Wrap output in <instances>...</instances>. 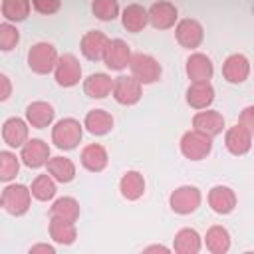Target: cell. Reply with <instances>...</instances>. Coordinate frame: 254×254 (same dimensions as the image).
<instances>
[{
  "label": "cell",
  "mask_w": 254,
  "mask_h": 254,
  "mask_svg": "<svg viewBox=\"0 0 254 254\" xmlns=\"http://www.w3.org/2000/svg\"><path fill=\"white\" fill-rule=\"evenodd\" d=\"M185 97L192 109H208L214 101V87L210 81H190Z\"/></svg>",
  "instance_id": "19"
},
{
  "label": "cell",
  "mask_w": 254,
  "mask_h": 254,
  "mask_svg": "<svg viewBox=\"0 0 254 254\" xmlns=\"http://www.w3.org/2000/svg\"><path fill=\"white\" fill-rule=\"evenodd\" d=\"M119 192L125 200H139L145 194V177L135 169L125 171L119 181Z\"/></svg>",
  "instance_id": "23"
},
{
  "label": "cell",
  "mask_w": 254,
  "mask_h": 254,
  "mask_svg": "<svg viewBox=\"0 0 254 254\" xmlns=\"http://www.w3.org/2000/svg\"><path fill=\"white\" fill-rule=\"evenodd\" d=\"M153 252L169 254V252H171V248H167V246H163V244H153V246H147V248H143V254H153Z\"/></svg>",
  "instance_id": "41"
},
{
  "label": "cell",
  "mask_w": 254,
  "mask_h": 254,
  "mask_svg": "<svg viewBox=\"0 0 254 254\" xmlns=\"http://www.w3.org/2000/svg\"><path fill=\"white\" fill-rule=\"evenodd\" d=\"M58 60H60L58 50L50 42H36L28 50V67L38 75H46L54 71Z\"/></svg>",
  "instance_id": "3"
},
{
  "label": "cell",
  "mask_w": 254,
  "mask_h": 254,
  "mask_svg": "<svg viewBox=\"0 0 254 254\" xmlns=\"http://www.w3.org/2000/svg\"><path fill=\"white\" fill-rule=\"evenodd\" d=\"M50 238L56 242V244H62V246H69L75 242L77 238V228H75V222L71 220H64V218H58V216H50Z\"/></svg>",
  "instance_id": "26"
},
{
  "label": "cell",
  "mask_w": 254,
  "mask_h": 254,
  "mask_svg": "<svg viewBox=\"0 0 254 254\" xmlns=\"http://www.w3.org/2000/svg\"><path fill=\"white\" fill-rule=\"evenodd\" d=\"M0 10L6 22H22L30 16L32 0H2Z\"/></svg>",
  "instance_id": "33"
},
{
  "label": "cell",
  "mask_w": 254,
  "mask_h": 254,
  "mask_svg": "<svg viewBox=\"0 0 254 254\" xmlns=\"http://www.w3.org/2000/svg\"><path fill=\"white\" fill-rule=\"evenodd\" d=\"M111 95L119 105H135V103H139V99L143 95V83L139 79H135L131 73L129 75H117L113 79Z\"/></svg>",
  "instance_id": "7"
},
{
  "label": "cell",
  "mask_w": 254,
  "mask_h": 254,
  "mask_svg": "<svg viewBox=\"0 0 254 254\" xmlns=\"http://www.w3.org/2000/svg\"><path fill=\"white\" fill-rule=\"evenodd\" d=\"M212 151V137L198 131V129H190L187 133H183L181 137V153L185 159L189 161H202L210 155Z\"/></svg>",
  "instance_id": "4"
},
{
  "label": "cell",
  "mask_w": 254,
  "mask_h": 254,
  "mask_svg": "<svg viewBox=\"0 0 254 254\" xmlns=\"http://www.w3.org/2000/svg\"><path fill=\"white\" fill-rule=\"evenodd\" d=\"M79 159H81L83 169H87L89 173H101L107 167V163H109V155H107L105 147L99 145V143L85 145L81 149V157Z\"/></svg>",
  "instance_id": "22"
},
{
  "label": "cell",
  "mask_w": 254,
  "mask_h": 254,
  "mask_svg": "<svg viewBox=\"0 0 254 254\" xmlns=\"http://www.w3.org/2000/svg\"><path fill=\"white\" fill-rule=\"evenodd\" d=\"M83 91H85L87 97L103 99V97H107L113 91V79L107 73H101V71L89 73L83 79Z\"/></svg>",
  "instance_id": "27"
},
{
  "label": "cell",
  "mask_w": 254,
  "mask_h": 254,
  "mask_svg": "<svg viewBox=\"0 0 254 254\" xmlns=\"http://www.w3.org/2000/svg\"><path fill=\"white\" fill-rule=\"evenodd\" d=\"M121 24L127 32L137 34L145 30V26L149 24V10L143 8L141 4H127L121 12Z\"/></svg>",
  "instance_id": "25"
},
{
  "label": "cell",
  "mask_w": 254,
  "mask_h": 254,
  "mask_svg": "<svg viewBox=\"0 0 254 254\" xmlns=\"http://www.w3.org/2000/svg\"><path fill=\"white\" fill-rule=\"evenodd\" d=\"M204 244L210 254H226L230 250V234L224 226L214 224L204 234Z\"/></svg>",
  "instance_id": "29"
},
{
  "label": "cell",
  "mask_w": 254,
  "mask_h": 254,
  "mask_svg": "<svg viewBox=\"0 0 254 254\" xmlns=\"http://www.w3.org/2000/svg\"><path fill=\"white\" fill-rule=\"evenodd\" d=\"M50 216H58L64 220L77 222L79 218V202L73 196H60L50 206Z\"/></svg>",
  "instance_id": "31"
},
{
  "label": "cell",
  "mask_w": 254,
  "mask_h": 254,
  "mask_svg": "<svg viewBox=\"0 0 254 254\" xmlns=\"http://www.w3.org/2000/svg\"><path fill=\"white\" fill-rule=\"evenodd\" d=\"M46 169H48V173H50L58 183H64V185H65V183H71V181L75 179V165H73V161L67 159V157H62V155L50 157Z\"/></svg>",
  "instance_id": "30"
},
{
  "label": "cell",
  "mask_w": 254,
  "mask_h": 254,
  "mask_svg": "<svg viewBox=\"0 0 254 254\" xmlns=\"http://www.w3.org/2000/svg\"><path fill=\"white\" fill-rule=\"evenodd\" d=\"M187 75L190 81H210L212 73H214V65H212V60L206 56V54H200V52H194L187 58Z\"/></svg>",
  "instance_id": "18"
},
{
  "label": "cell",
  "mask_w": 254,
  "mask_h": 254,
  "mask_svg": "<svg viewBox=\"0 0 254 254\" xmlns=\"http://www.w3.org/2000/svg\"><path fill=\"white\" fill-rule=\"evenodd\" d=\"M200 200H202L200 190L194 185H181L171 192L169 206H171L173 212H177L181 216H187V214H192L200 206Z\"/></svg>",
  "instance_id": "6"
},
{
  "label": "cell",
  "mask_w": 254,
  "mask_h": 254,
  "mask_svg": "<svg viewBox=\"0 0 254 254\" xmlns=\"http://www.w3.org/2000/svg\"><path fill=\"white\" fill-rule=\"evenodd\" d=\"M200 246L202 240L194 228H181L173 238V250L177 254H198Z\"/></svg>",
  "instance_id": "28"
},
{
  "label": "cell",
  "mask_w": 254,
  "mask_h": 254,
  "mask_svg": "<svg viewBox=\"0 0 254 254\" xmlns=\"http://www.w3.org/2000/svg\"><path fill=\"white\" fill-rule=\"evenodd\" d=\"M129 71L135 79H139L143 85H151L155 81L161 79V73H163V67L161 64L149 56V54H143V52H137L131 56V62H129Z\"/></svg>",
  "instance_id": "5"
},
{
  "label": "cell",
  "mask_w": 254,
  "mask_h": 254,
  "mask_svg": "<svg viewBox=\"0 0 254 254\" xmlns=\"http://www.w3.org/2000/svg\"><path fill=\"white\" fill-rule=\"evenodd\" d=\"M20 42V32L12 22H2L0 24V50L10 52L18 46Z\"/></svg>",
  "instance_id": "36"
},
{
  "label": "cell",
  "mask_w": 254,
  "mask_h": 254,
  "mask_svg": "<svg viewBox=\"0 0 254 254\" xmlns=\"http://www.w3.org/2000/svg\"><path fill=\"white\" fill-rule=\"evenodd\" d=\"M30 254H56V248L52 244H34L30 248Z\"/></svg>",
  "instance_id": "40"
},
{
  "label": "cell",
  "mask_w": 254,
  "mask_h": 254,
  "mask_svg": "<svg viewBox=\"0 0 254 254\" xmlns=\"http://www.w3.org/2000/svg\"><path fill=\"white\" fill-rule=\"evenodd\" d=\"M91 12L101 22H111L119 16V2L117 0H93Z\"/></svg>",
  "instance_id": "35"
},
{
  "label": "cell",
  "mask_w": 254,
  "mask_h": 254,
  "mask_svg": "<svg viewBox=\"0 0 254 254\" xmlns=\"http://www.w3.org/2000/svg\"><path fill=\"white\" fill-rule=\"evenodd\" d=\"M222 75L228 83H244L250 75V62L244 54H230L222 64Z\"/></svg>",
  "instance_id": "15"
},
{
  "label": "cell",
  "mask_w": 254,
  "mask_h": 254,
  "mask_svg": "<svg viewBox=\"0 0 254 254\" xmlns=\"http://www.w3.org/2000/svg\"><path fill=\"white\" fill-rule=\"evenodd\" d=\"M56 183H58V181H56L50 173H46V175H38V177L32 181L30 190H32V194H34L36 200L46 202V200H52V198L56 196V190H58Z\"/></svg>",
  "instance_id": "32"
},
{
  "label": "cell",
  "mask_w": 254,
  "mask_h": 254,
  "mask_svg": "<svg viewBox=\"0 0 254 254\" xmlns=\"http://www.w3.org/2000/svg\"><path fill=\"white\" fill-rule=\"evenodd\" d=\"M206 200L216 214H230L236 208V192L226 185H214L208 190Z\"/></svg>",
  "instance_id": "16"
},
{
  "label": "cell",
  "mask_w": 254,
  "mask_h": 254,
  "mask_svg": "<svg viewBox=\"0 0 254 254\" xmlns=\"http://www.w3.org/2000/svg\"><path fill=\"white\" fill-rule=\"evenodd\" d=\"M252 133L238 121L236 125H232L228 131H226V135H224V145H226V149H228V153L230 155H234V157H242V155H246L250 149H252Z\"/></svg>",
  "instance_id": "13"
},
{
  "label": "cell",
  "mask_w": 254,
  "mask_h": 254,
  "mask_svg": "<svg viewBox=\"0 0 254 254\" xmlns=\"http://www.w3.org/2000/svg\"><path fill=\"white\" fill-rule=\"evenodd\" d=\"M54 77H56V83L62 85V87H73V85H77L79 79H81L79 60L73 54L60 56V60L56 64V69H54Z\"/></svg>",
  "instance_id": "8"
},
{
  "label": "cell",
  "mask_w": 254,
  "mask_h": 254,
  "mask_svg": "<svg viewBox=\"0 0 254 254\" xmlns=\"http://www.w3.org/2000/svg\"><path fill=\"white\" fill-rule=\"evenodd\" d=\"M28 127L30 123L20 119V117H8L4 123H2V139L8 147L12 149H22L24 143L28 141Z\"/></svg>",
  "instance_id": "17"
},
{
  "label": "cell",
  "mask_w": 254,
  "mask_h": 254,
  "mask_svg": "<svg viewBox=\"0 0 254 254\" xmlns=\"http://www.w3.org/2000/svg\"><path fill=\"white\" fill-rule=\"evenodd\" d=\"M83 137V125L73 117H64L52 127V143L62 151H71Z\"/></svg>",
  "instance_id": "1"
},
{
  "label": "cell",
  "mask_w": 254,
  "mask_h": 254,
  "mask_svg": "<svg viewBox=\"0 0 254 254\" xmlns=\"http://www.w3.org/2000/svg\"><path fill=\"white\" fill-rule=\"evenodd\" d=\"M175 38L177 42L187 48V50H194L202 44L204 40V30L200 26V22L192 20V18H185V20H179L177 26H175Z\"/></svg>",
  "instance_id": "11"
},
{
  "label": "cell",
  "mask_w": 254,
  "mask_h": 254,
  "mask_svg": "<svg viewBox=\"0 0 254 254\" xmlns=\"http://www.w3.org/2000/svg\"><path fill=\"white\" fill-rule=\"evenodd\" d=\"M250 133H252V137H254V105H248V107H244L242 111H240V119H238Z\"/></svg>",
  "instance_id": "38"
},
{
  "label": "cell",
  "mask_w": 254,
  "mask_h": 254,
  "mask_svg": "<svg viewBox=\"0 0 254 254\" xmlns=\"http://www.w3.org/2000/svg\"><path fill=\"white\" fill-rule=\"evenodd\" d=\"M54 115H56V111H54L52 103H48V101H32L26 107V121L34 129L50 127L54 121Z\"/></svg>",
  "instance_id": "24"
},
{
  "label": "cell",
  "mask_w": 254,
  "mask_h": 254,
  "mask_svg": "<svg viewBox=\"0 0 254 254\" xmlns=\"http://www.w3.org/2000/svg\"><path fill=\"white\" fill-rule=\"evenodd\" d=\"M12 93V81L6 73H0V101H6Z\"/></svg>",
  "instance_id": "39"
},
{
  "label": "cell",
  "mask_w": 254,
  "mask_h": 254,
  "mask_svg": "<svg viewBox=\"0 0 254 254\" xmlns=\"http://www.w3.org/2000/svg\"><path fill=\"white\" fill-rule=\"evenodd\" d=\"M177 20H179V10L173 2L159 0L149 6V24L155 30H169L177 24Z\"/></svg>",
  "instance_id": "10"
},
{
  "label": "cell",
  "mask_w": 254,
  "mask_h": 254,
  "mask_svg": "<svg viewBox=\"0 0 254 254\" xmlns=\"http://www.w3.org/2000/svg\"><path fill=\"white\" fill-rule=\"evenodd\" d=\"M192 127L210 137H216L224 129V115L214 109H198V113L192 117Z\"/></svg>",
  "instance_id": "20"
},
{
  "label": "cell",
  "mask_w": 254,
  "mask_h": 254,
  "mask_svg": "<svg viewBox=\"0 0 254 254\" xmlns=\"http://www.w3.org/2000/svg\"><path fill=\"white\" fill-rule=\"evenodd\" d=\"M32 8L38 14L50 16V14H56L62 8V0H32Z\"/></svg>",
  "instance_id": "37"
},
{
  "label": "cell",
  "mask_w": 254,
  "mask_h": 254,
  "mask_svg": "<svg viewBox=\"0 0 254 254\" xmlns=\"http://www.w3.org/2000/svg\"><path fill=\"white\" fill-rule=\"evenodd\" d=\"M115 121H113V115L105 109H89L83 117V127L95 135V137H101V135H107L111 129H113Z\"/></svg>",
  "instance_id": "21"
},
{
  "label": "cell",
  "mask_w": 254,
  "mask_h": 254,
  "mask_svg": "<svg viewBox=\"0 0 254 254\" xmlns=\"http://www.w3.org/2000/svg\"><path fill=\"white\" fill-rule=\"evenodd\" d=\"M20 157H16V153L12 151H0V181L2 183H10L12 179H16L18 171H20Z\"/></svg>",
  "instance_id": "34"
},
{
  "label": "cell",
  "mask_w": 254,
  "mask_h": 254,
  "mask_svg": "<svg viewBox=\"0 0 254 254\" xmlns=\"http://www.w3.org/2000/svg\"><path fill=\"white\" fill-rule=\"evenodd\" d=\"M32 196L34 194L26 185H20V183L6 185L0 194V206L12 216H22L28 212L32 204Z\"/></svg>",
  "instance_id": "2"
},
{
  "label": "cell",
  "mask_w": 254,
  "mask_h": 254,
  "mask_svg": "<svg viewBox=\"0 0 254 254\" xmlns=\"http://www.w3.org/2000/svg\"><path fill=\"white\" fill-rule=\"evenodd\" d=\"M131 48L125 40L121 38H115V40H109L107 48H105V54H103V64L107 69L111 71H121L125 67H129V62H131Z\"/></svg>",
  "instance_id": "9"
},
{
  "label": "cell",
  "mask_w": 254,
  "mask_h": 254,
  "mask_svg": "<svg viewBox=\"0 0 254 254\" xmlns=\"http://www.w3.org/2000/svg\"><path fill=\"white\" fill-rule=\"evenodd\" d=\"M20 159L28 169L46 167L50 161V147L44 139H28L20 151Z\"/></svg>",
  "instance_id": "12"
},
{
  "label": "cell",
  "mask_w": 254,
  "mask_h": 254,
  "mask_svg": "<svg viewBox=\"0 0 254 254\" xmlns=\"http://www.w3.org/2000/svg\"><path fill=\"white\" fill-rule=\"evenodd\" d=\"M109 44V38L101 32V30H89L81 36V42H79V50L83 54L85 60L89 62H103V54H105V48Z\"/></svg>",
  "instance_id": "14"
}]
</instances>
